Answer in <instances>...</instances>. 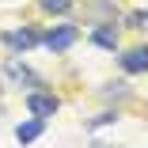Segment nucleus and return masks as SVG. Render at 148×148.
<instances>
[{
    "label": "nucleus",
    "mask_w": 148,
    "mask_h": 148,
    "mask_svg": "<svg viewBox=\"0 0 148 148\" xmlns=\"http://www.w3.org/2000/svg\"><path fill=\"white\" fill-rule=\"evenodd\" d=\"M76 38H80V31H76L72 23H65V27H53V31H49V34H46L42 42H46V46H49L53 53H61V49H69V46H72Z\"/></svg>",
    "instance_id": "nucleus-1"
},
{
    "label": "nucleus",
    "mask_w": 148,
    "mask_h": 148,
    "mask_svg": "<svg viewBox=\"0 0 148 148\" xmlns=\"http://www.w3.org/2000/svg\"><path fill=\"white\" fill-rule=\"evenodd\" d=\"M57 106L61 103H57L53 95H46V91H31L27 95V110H31L34 118H49V114H57Z\"/></svg>",
    "instance_id": "nucleus-2"
},
{
    "label": "nucleus",
    "mask_w": 148,
    "mask_h": 148,
    "mask_svg": "<svg viewBox=\"0 0 148 148\" xmlns=\"http://www.w3.org/2000/svg\"><path fill=\"white\" fill-rule=\"evenodd\" d=\"M122 69H125V72H144V69H148V46L129 49V53L122 57Z\"/></svg>",
    "instance_id": "nucleus-3"
},
{
    "label": "nucleus",
    "mask_w": 148,
    "mask_h": 148,
    "mask_svg": "<svg viewBox=\"0 0 148 148\" xmlns=\"http://www.w3.org/2000/svg\"><path fill=\"white\" fill-rule=\"evenodd\" d=\"M38 133H42V118H31V122L15 125V140H19V144H31Z\"/></svg>",
    "instance_id": "nucleus-4"
},
{
    "label": "nucleus",
    "mask_w": 148,
    "mask_h": 148,
    "mask_svg": "<svg viewBox=\"0 0 148 148\" xmlns=\"http://www.w3.org/2000/svg\"><path fill=\"white\" fill-rule=\"evenodd\" d=\"M4 42H8V46H15V49H31V46L38 42V34H34V31H8V34H4Z\"/></svg>",
    "instance_id": "nucleus-5"
},
{
    "label": "nucleus",
    "mask_w": 148,
    "mask_h": 148,
    "mask_svg": "<svg viewBox=\"0 0 148 148\" xmlns=\"http://www.w3.org/2000/svg\"><path fill=\"white\" fill-rule=\"evenodd\" d=\"M8 72L19 80V84H31V87H38V76L27 69V65H19V61H8Z\"/></svg>",
    "instance_id": "nucleus-6"
},
{
    "label": "nucleus",
    "mask_w": 148,
    "mask_h": 148,
    "mask_svg": "<svg viewBox=\"0 0 148 148\" xmlns=\"http://www.w3.org/2000/svg\"><path fill=\"white\" fill-rule=\"evenodd\" d=\"M91 38H95V46H103V49H114V46H118V31H110V27H99Z\"/></svg>",
    "instance_id": "nucleus-7"
},
{
    "label": "nucleus",
    "mask_w": 148,
    "mask_h": 148,
    "mask_svg": "<svg viewBox=\"0 0 148 148\" xmlns=\"http://www.w3.org/2000/svg\"><path fill=\"white\" fill-rule=\"evenodd\" d=\"M69 8H72V0H42V12H49V15H61Z\"/></svg>",
    "instance_id": "nucleus-8"
},
{
    "label": "nucleus",
    "mask_w": 148,
    "mask_h": 148,
    "mask_svg": "<svg viewBox=\"0 0 148 148\" xmlns=\"http://www.w3.org/2000/svg\"><path fill=\"white\" fill-rule=\"evenodd\" d=\"M129 27H137V31H148V12H133V15H129Z\"/></svg>",
    "instance_id": "nucleus-9"
},
{
    "label": "nucleus",
    "mask_w": 148,
    "mask_h": 148,
    "mask_svg": "<svg viewBox=\"0 0 148 148\" xmlns=\"http://www.w3.org/2000/svg\"><path fill=\"white\" fill-rule=\"evenodd\" d=\"M99 148H106V144H99Z\"/></svg>",
    "instance_id": "nucleus-10"
}]
</instances>
